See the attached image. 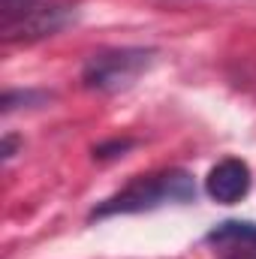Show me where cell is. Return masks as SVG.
Returning a JSON list of instances; mask_svg holds the SVG:
<instances>
[{
  "mask_svg": "<svg viewBox=\"0 0 256 259\" xmlns=\"http://www.w3.org/2000/svg\"><path fill=\"white\" fill-rule=\"evenodd\" d=\"M133 145H136L133 139H112V142H103V145H97V148H94V157H97V160H112V157H121V154H127Z\"/></svg>",
  "mask_w": 256,
  "mask_h": 259,
  "instance_id": "obj_7",
  "label": "cell"
},
{
  "mask_svg": "<svg viewBox=\"0 0 256 259\" xmlns=\"http://www.w3.org/2000/svg\"><path fill=\"white\" fill-rule=\"evenodd\" d=\"M154 58H157V52L142 49V46L103 49L84 61L81 81L88 91H97V94H121V91H130L151 69Z\"/></svg>",
  "mask_w": 256,
  "mask_h": 259,
  "instance_id": "obj_2",
  "label": "cell"
},
{
  "mask_svg": "<svg viewBox=\"0 0 256 259\" xmlns=\"http://www.w3.org/2000/svg\"><path fill=\"white\" fill-rule=\"evenodd\" d=\"M196 202V181L184 169H169L157 175H139L124 190L109 196L91 211V220H106L118 214H142L163 205H190Z\"/></svg>",
  "mask_w": 256,
  "mask_h": 259,
  "instance_id": "obj_1",
  "label": "cell"
},
{
  "mask_svg": "<svg viewBox=\"0 0 256 259\" xmlns=\"http://www.w3.org/2000/svg\"><path fill=\"white\" fill-rule=\"evenodd\" d=\"M75 21V3L72 0H36L27 12H21L18 18L0 24L3 39L6 42H30V39H42V36H55L58 30H64Z\"/></svg>",
  "mask_w": 256,
  "mask_h": 259,
  "instance_id": "obj_3",
  "label": "cell"
},
{
  "mask_svg": "<svg viewBox=\"0 0 256 259\" xmlns=\"http://www.w3.org/2000/svg\"><path fill=\"white\" fill-rule=\"evenodd\" d=\"M217 247H256V220H223L205 235Z\"/></svg>",
  "mask_w": 256,
  "mask_h": 259,
  "instance_id": "obj_5",
  "label": "cell"
},
{
  "mask_svg": "<svg viewBox=\"0 0 256 259\" xmlns=\"http://www.w3.org/2000/svg\"><path fill=\"white\" fill-rule=\"evenodd\" d=\"M15 148H18V136L6 133V136H3V148H0V157H3V160H12V157H15Z\"/></svg>",
  "mask_w": 256,
  "mask_h": 259,
  "instance_id": "obj_9",
  "label": "cell"
},
{
  "mask_svg": "<svg viewBox=\"0 0 256 259\" xmlns=\"http://www.w3.org/2000/svg\"><path fill=\"white\" fill-rule=\"evenodd\" d=\"M250 184H253L250 166L244 160H238V157H226V160H220L208 172L205 193L211 196L214 202H220V205H235V202H241L244 196L250 193Z\"/></svg>",
  "mask_w": 256,
  "mask_h": 259,
  "instance_id": "obj_4",
  "label": "cell"
},
{
  "mask_svg": "<svg viewBox=\"0 0 256 259\" xmlns=\"http://www.w3.org/2000/svg\"><path fill=\"white\" fill-rule=\"evenodd\" d=\"M52 100V94L49 91H6L3 94V100H0V109H3V115H9V112H15V109H36V106H46Z\"/></svg>",
  "mask_w": 256,
  "mask_h": 259,
  "instance_id": "obj_6",
  "label": "cell"
},
{
  "mask_svg": "<svg viewBox=\"0 0 256 259\" xmlns=\"http://www.w3.org/2000/svg\"><path fill=\"white\" fill-rule=\"evenodd\" d=\"M229 259H256V250H238L235 256H229Z\"/></svg>",
  "mask_w": 256,
  "mask_h": 259,
  "instance_id": "obj_10",
  "label": "cell"
},
{
  "mask_svg": "<svg viewBox=\"0 0 256 259\" xmlns=\"http://www.w3.org/2000/svg\"><path fill=\"white\" fill-rule=\"evenodd\" d=\"M33 3H36V0H0V24H6V21L18 18V15H21V12H27Z\"/></svg>",
  "mask_w": 256,
  "mask_h": 259,
  "instance_id": "obj_8",
  "label": "cell"
}]
</instances>
